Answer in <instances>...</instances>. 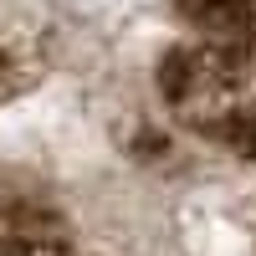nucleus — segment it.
I'll use <instances>...</instances> for the list:
<instances>
[{
  "mask_svg": "<svg viewBox=\"0 0 256 256\" xmlns=\"http://www.w3.org/2000/svg\"><path fill=\"white\" fill-rule=\"evenodd\" d=\"M180 241L190 256H251V236L226 210H210V205H190L180 216Z\"/></svg>",
  "mask_w": 256,
  "mask_h": 256,
  "instance_id": "f257e3e1",
  "label": "nucleus"
}]
</instances>
